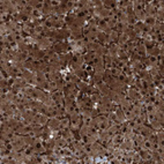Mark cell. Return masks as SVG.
I'll list each match as a JSON object with an SVG mask.
<instances>
[{
    "mask_svg": "<svg viewBox=\"0 0 164 164\" xmlns=\"http://www.w3.org/2000/svg\"><path fill=\"white\" fill-rule=\"evenodd\" d=\"M101 94L98 93V91H95V93H91L90 95H89V98H90V101H91V103H93L94 105H96V104H98V103L101 102Z\"/></svg>",
    "mask_w": 164,
    "mask_h": 164,
    "instance_id": "cell-1",
    "label": "cell"
}]
</instances>
